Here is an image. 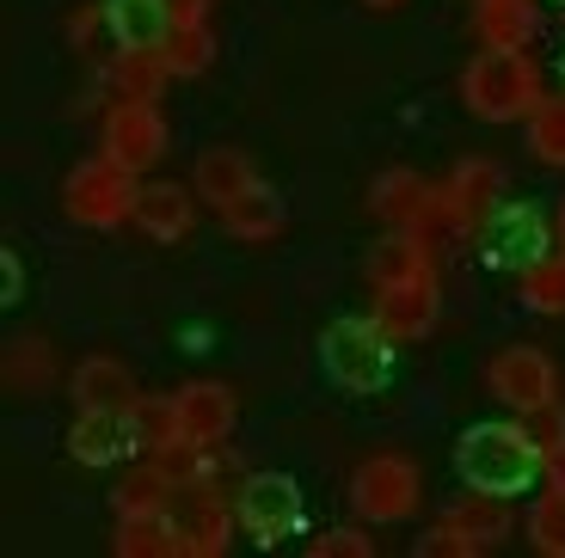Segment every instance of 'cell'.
I'll use <instances>...</instances> for the list:
<instances>
[{
    "mask_svg": "<svg viewBox=\"0 0 565 558\" xmlns=\"http://www.w3.org/2000/svg\"><path fill=\"white\" fill-rule=\"evenodd\" d=\"M369 7H399V0H369Z\"/></svg>",
    "mask_w": 565,
    "mask_h": 558,
    "instance_id": "40",
    "label": "cell"
},
{
    "mask_svg": "<svg viewBox=\"0 0 565 558\" xmlns=\"http://www.w3.org/2000/svg\"><path fill=\"white\" fill-rule=\"evenodd\" d=\"M547 479H553V485H565V442L547 448Z\"/></svg>",
    "mask_w": 565,
    "mask_h": 558,
    "instance_id": "37",
    "label": "cell"
},
{
    "mask_svg": "<svg viewBox=\"0 0 565 558\" xmlns=\"http://www.w3.org/2000/svg\"><path fill=\"white\" fill-rule=\"evenodd\" d=\"M258 184V167L241 154V148H203L198 172H191V191L210 203V210H227V203H241L246 191Z\"/></svg>",
    "mask_w": 565,
    "mask_h": 558,
    "instance_id": "18",
    "label": "cell"
},
{
    "mask_svg": "<svg viewBox=\"0 0 565 558\" xmlns=\"http://www.w3.org/2000/svg\"><path fill=\"white\" fill-rule=\"evenodd\" d=\"M424 497V479L406 454H369L351 473V509L363 522H406Z\"/></svg>",
    "mask_w": 565,
    "mask_h": 558,
    "instance_id": "6",
    "label": "cell"
},
{
    "mask_svg": "<svg viewBox=\"0 0 565 558\" xmlns=\"http://www.w3.org/2000/svg\"><path fill=\"white\" fill-rule=\"evenodd\" d=\"M529 418H535V423H529V436L541 442V454H547L553 442H565V411H559V399L541 405V411H529Z\"/></svg>",
    "mask_w": 565,
    "mask_h": 558,
    "instance_id": "35",
    "label": "cell"
},
{
    "mask_svg": "<svg viewBox=\"0 0 565 558\" xmlns=\"http://www.w3.org/2000/svg\"><path fill=\"white\" fill-rule=\"evenodd\" d=\"M418 277H437V258H430V234H394L382 246H369V282L375 289H394V282H418Z\"/></svg>",
    "mask_w": 565,
    "mask_h": 558,
    "instance_id": "16",
    "label": "cell"
},
{
    "mask_svg": "<svg viewBox=\"0 0 565 558\" xmlns=\"http://www.w3.org/2000/svg\"><path fill=\"white\" fill-rule=\"evenodd\" d=\"M0 375H7V393L38 399V393H50V380H56V356H50V344H43V337H19V344H7Z\"/></svg>",
    "mask_w": 565,
    "mask_h": 558,
    "instance_id": "24",
    "label": "cell"
},
{
    "mask_svg": "<svg viewBox=\"0 0 565 558\" xmlns=\"http://www.w3.org/2000/svg\"><path fill=\"white\" fill-rule=\"evenodd\" d=\"M136 196H141V184H136V172H124V167H111V160H86V167H74L68 172V184H62V210H68V222H81V227H124V222H136Z\"/></svg>",
    "mask_w": 565,
    "mask_h": 558,
    "instance_id": "4",
    "label": "cell"
},
{
    "mask_svg": "<svg viewBox=\"0 0 565 558\" xmlns=\"http://www.w3.org/2000/svg\"><path fill=\"white\" fill-rule=\"evenodd\" d=\"M529 546L547 558H565V485H547L529 509Z\"/></svg>",
    "mask_w": 565,
    "mask_h": 558,
    "instance_id": "29",
    "label": "cell"
},
{
    "mask_svg": "<svg viewBox=\"0 0 565 558\" xmlns=\"http://www.w3.org/2000/svg\"><path fill=\"white\" fill-rule=\"evenodd\" d=\"M0 277H7V301H19V258H13V251L0 258Z\"/></svg>",
    "mask_w": 565,
    "mask_h": 558,
    "instance_id": "38",
    "label": "cell"
},
{
    "mask_svg": "<svg viewBox=\"0 0 565 558\" xmlns=\"http://www.w3.org/2000/svg\"><path fill=\"white\" fill-rule=\"evenodd\" d=\"M559 251H565V203H559Z\"/></svg>",
    "mask_w": 565,
    "mask_h": 558,
    "instance_id": "39",
    "label": "cell"
},
{
    "mask_svg": "<svg viewBox=\"0 0 565 558\" xmlns=\"http://www.w3.org/2000/svg\"><path fill=\"white\" fill-rule=\"evenodd\" d=\"M117 558H167L179 552V522L172 509H141V516H117Z\"/></svg>",
    "mask_w": 565,
    "mask_h": 558,
    "instance_id": "23",
    "label": "cell"
},
{
    "mask_svg": "<svg viewBox=\"0 0 565 558\" xmlns=\"http://www.w3.org/2000/svg\"><path fill=\"white\" fill-rule=\"evenodd\" d=\"M486 387H492V399H504L510 411H523V418L559 399V375H553L547 350H535V344L498 350L492 363H486Z\"/></svg>",
    "mask_w": 565,
    "mask_h": 558,
    "instance_id": "9",
    "label": "cell"
},
{
    "mask_svg": "<svg viewBox=\"0 0 565 558\" xmlns=\"http://www.w3.org/2000/svg\"><path fill=\"white\" fill-rule=\"evenodd\" d=\"M320 363L332 375V387L344 393H382L394 380V337L382 332V320H339L320 337Z\"/></svg>",
    "mask_w": 565,
    "mask_h": 558,
    "instance_id": "3",
    "label": "cell"
},
{
    "mask_svg": "<svg viewBox=\"0 0 565 558\" xmlns=\"http://www.w3.org/2000/svg\"><path fill=\"white\" fill-rule=\"evenodd\" d=\"M68 399L81 411H111V405H136V375L117 356H86L68 375Z\"/></svg>",
    "mask_w": 565,
    "mask_h": 558,
    "instance_id": "19",
    "label": "cell"
},
{
    "mask_svg": "<svg viewBox=\"0 0 565 558\" xmlns=\"http://www.w3.org/2000/svg\"><path fill=\"white\" fill-rule=\"evenodd\" d=\"M375 320H382V332L394 337V344H418V337H430V332H437V320H443L437 277L375 289Z\"/></svg>",
    "mask_w": 565,
    "mask_h": 558,
    "instance_id": "13",
    "label": "cell"
},
{
    "mask_svg": "<svg viewBox=\"0 0 565 558\" xmlns=\"http://www.w3.org/2000/svg\"><path fill=\"white\" fill-rule=\"evenodd\" d=\"M559 81H565V62H559Z\"/></svg>",
    "mask_w": 565,
    "mask_h": 558,
    "instance_id": "41",
    "label": "cell"
},
{
    "mask_svg": "<svg viewBox=\"0 0 565 558\" xmlns=\"http://www.w3.org/2000/svg\"><path fill=\"white\" fill-rule=\"evenodd\" d=\"M160 62H167L172 81H191L215 62V37H210V19L203 25H172L167 43H160Z\"/></svg>",
    "mask_w": 565,
    "mask_h": 558,
    "instance_id": "28",
    "label": "cell"
},
{
    "mask_svg": "<svg viewBox=\"0 0 565 558\" xmlns=\"http://www.w3.org/2000/svg\"><path fill=\"white\" fill-rule=\"evenodd\" d=\"M105 25L124 50H160L172 31V7L167 0H105Z\"/></svg>",
    "mask_w": 565,
    "mask_h": 558,
    "instance_id": "21",
    "label": "cell"
},
{
    "mask_svg": "<svg viewBox=\"0 0 565 558\" xmlns=\"http://www.w3.org/2000/svg\"><path fill=\"white\" fill-rule=\"evenodd\" d=\"M172 522H179V552H191V558H222L234 528H241L234 503L215 485H184L172 497Z\"/></svg>",
    "mask_w": 565,
    "mask_h": 558,
    "instance_id": "10",
    "label": "cell"
},
{
    "mask_svg": "<svg viewBox=\"0 0 565 558\" xmlns=\"http://www.w3.org/2000/svg\"><path fill=\"white\" fill-rule=\"evenodd\" d=\"M418 552H424V558H473V546H467L461 534L449 528V522H437V528L418 540Z\"/></svg>",
    "mask_w": 565,
    "mask_h": 558,
    "instance_id": "34",
    "label": "cell"
},
{
    "mask_svg": "<svg viewBox=\"0 0 565 558\" xmlns=\"http://www.w3.org/2000/svg\"><path fill=\"white\" fill-rule=\"evenodd\" d=\"M443 522H449V528L461 534L473 552H492V546L510 540V522H516V516H510V497H492V491H467V497L455 503Z\"/></svg>",
    "mask_w": 565,
    "mask_h": 558,
    "instance_id": "20",
    "label": "cell"
},
{
    "mask_svg": "<svg viewBox=\"0 0 565 558\" xmlns=\"http://www.w3.org/2000/svg\"><path fill=\"white\" fill-rule=\"evenodd\" d=\"M308 552L313 558H369V552H375V540H369L363 528H326Z\"/></svg>",
    "mask_w": 565,
    "mask_h": 558,
    "instance_id": "33",
    "label": "cell"
},
{
    "mask_svg": "<svg viewBox=\"0 0 565 558\" xmlns=\"http://www.w3.org/2000/svg\"><path fill=\"white\" fill-rule=\"evenodd\" d=\"M129 418H136V436H141V454L148 448H160V442H179V399H141L136 393V405H129Z\"/></svg>",
    "mask_w": 565,
    "mask_h": 558,
    "instance_id": "32",
    "label": "cell"
},
{
    "mask_svg": "<svg viewBox=\"0 0 565 558\" xmlns=\"http://www.w3.org/2000/svg\"><path fill=\"white\" fill-rule=\"evenodd\" d=\"M172 497H179V485H172V479H160L154 466L141 461V473H129L124 485H117V516H141V509H172Z\"/></svg>",
    "mask_w": 565,
    "mask_h": 558,
    "instance_id": "30",
    "label": "cell"
},
{
    "mask_svg": "<svg viewBox=\"0 0 565 558\" xmlns=\"http://www.w3.org/2000/svg\"><path fill=\"white\" fill-rule=\"evenodd\" d=\"M68 454L81 466H111L124 454H141V436H136V418L129 405H111V411H81L68 430Z\"/></svg>",
    "mask_w": 565,
    "mask_h": 558,
    "instance_id": "14",
    "label": "cell"
},
{
    "mask_svg": "<svg viewBox=\"0 0 565 558\" xmlns=\"http://www.w3.org/2000/svg\"><path fill=\"white\" fill-rule=\"evenodd\" d=\"M547 466L541 442L529 436V423H473L455 442V473L467 491H492V497H516L529 491Z\"/></svg>",
    "mask_w": 565,
    "mask_h": 558,
    "instance_id": "1",
    "label": "cell"
},
{
    "mask_svg": "<svg viewBox=\"0 0 565 558\" xmlns=\"http://www.w3.org/2000/svg\"><path fill=\"white\" fill-rule=\"evenodd\" d=\"M553 251V234H547V215L529 210V203H504V210L486 222V258H492L498 270H516L523 277L535 258H547Z\"/></svg>",
    "mask_w": 565,
    "mask_h": 558,
    "instance_id": "11",
    "label": "cell"
},
{
    "mask_svg": "<svg viewBox=\"0 0 565 558\" xmlns=\"http://www.w3.org/2000/svg\"><path fill=\"white\" fill-rule=\"evenodd\" d=\"M529 148L541 167H565V98H541L529 117Z\"/></svg>",
    "mask_w": 565,
    "mask_h": 558,
    "instance_id": "31",
    "label": "cell"
},
{
    "mask_svg": "<svg viewBox=\"0 0 565 558\" xmlns=\"http://www.w3.org/2000/svg\"><path fill=\"white\" fill-rule=\"evenodd\" d=\"M516 294H523V308L541 313V320H565V251L535 258L523 270V282H516Z\"/></svg>",
    "mask_w": 565,
    "mask_h": 558,
    "instance_id": "27",
    "label": "cell"
},
{
    "mask_svg": "<svg viewBox=\"0 0 565 558\" xmlns=\"http://www.w3.org/2000/svg\"><path fill=\"white\" fill-rule=\"evenodd\" d=\"M172 7V25H203V7H210V0H167Z\"/></svg>",
    "mask_w": 565,
    "mask_h": 558,
    "instance_id": "36",
    "label": "cell"
},
{
    "mask_svg": "<svg viewBox=\"0 0 565 558\" xmlns=\"http://www.w3.org/2000/svg\"><path fill=\"white\" fill-rule=\"evenodd\" d=\"M105 81H111L117 98H141V105H154L160 86H167L172 74H167V62H160V50H124V56L105 68Z\"/></svg>",
    "mask_w": 565,
    "mask_h": 558,
    "instance_id": "26",
    "label": "cell"
},
{
    "mask_svg": "<svg viewBox=\"0 0 565 558\" xmlns=\"http://www.w3.org/2000/svg\"><path fill=\"white\" fill-rule=\"evenodd\" d=\"M136 222H141V234H148V239L172 246V239H184V234H191V222H198V191H184V184H141Z\"/></svg>",
    "mask_w": 565,
    "mask_h": 558,
    "instance_id": "17",
    "label": "cell"
},
{
    "mask_svg": "<svg viewBox=\"0 0 565 558\" xmlns=\"http://www.w3.org/2000/svg\"><path fill=\"white\" fill-rule=\"evenodd\" d=\"M99 141H105V160H111V167L148 172V167H160V154H167V117H160L154 105H141V98H124V105L105 111Z\"/></svg>",
    "mask_w": 565,
    "mask_h": 558,
    "instance_id": "8",
    "label": "cell"
},
{
    "mask_svg": "<svg viewBox=\"0 0 565 558\" xmlns=\"http://www.w3.org/2000/svg\"><path fill=\"white\" fill-rule=\"evenodd\" d=\"M222 227H227L234 239H246V246H258V239L282 234V196L265 191V184H253L241 203H227V210H222Z\"/></svg>",
    "mask_w": 565,
    "mask_h": 558,
    "instance_id": "25",
    "label": "cell"
},
{
    "mask_svg": "<svg viewBox=\"0 0 565 558\" xmlns=\"http://www.w3.org/2000/svg\"><path fill=\"white\" fill-rule=\"evenodd\" d=\"M234 516H241V528L258 546H277V540L308 528V503H301V485L289 473H253V479H241Z\"/></svg>",
    "mask_w": 565,
    "mask_h": 558,
    "instance_id": "5",
    "label": "cell"
},
{
    "mask_svg": "<svg viewBox=\"0 0 565 558\" xmlns=\"http://www.w3.org/2000/svg\"><path fill=\"white\" fill-rule=\"evenodd\" d=\"M541 13L535 0H473V31H480L486 50H523L535 37Z\"/></svg>",
    "mask_w": 565,
    "mask_h": 558,
    "instance_id": "22",
    "label": "cell"
},
{
    "mask_svg": "<svg viewBox=\"0 0 565 558\" xmlns=\"http://www.w3.org/2000/svg\"><path fill=\"white\" fill-rule=\"evenodd\" d=\"M461 98L480 124H516L541 105V68L523 50H480L461 74Z\"/></svg>",
    "mask_w": 565,
    "mask_h": 558,
    "instance_id": "2",
    "label": "cell"
},
{
    "mask_svg": "<svg viewBox=\"0 0 565 558\" xmlns=\"http://www.w3.org/2000/svg\"><path fill=\"white\" fill-rule=\"evenodd\" d=\"M179 430L191 436V442H227L234 436V418H241V405H234V393L222 387V380H184L179 393Z\"/></svg>",
    "mask_w": 565,
    "mask_h": 558,
    "instance_id": "15",
    "label": "cell"
},
{
    "mask_svg": "<svg viewBox=\"0 0 565 558\" xmlns=\"http://www.w3.org/2000/svg\"><path fill=\"white\" fill-rule=\"evenodd\" d=\"M369 210L382 215L387 227H406V234H430V222H443V196L437 184H424L418 172L394 167L369 184Z\"/></svg>",
    "mask_w": 565,
    "mask_h": 558,
    "instance_id": "12",
    "label": "cell"
},
{
    "mask_svg": "<svg viewBox=\"0 0 565 558\" xmlns=\"http://www.w3.org/2000/svg\"><path fill=\"white\" fill-rule=\"evenodd\" d=\"M437 196H443V222L455 234H486V222L504 210V167L473 154L437 184Z\"/></svg>",
    "mask_w": 565,
    "mask_h": 558,
    "instance_id": "7",
    "label": "cell"
}]
</instances>
